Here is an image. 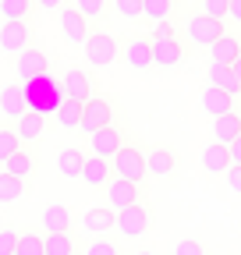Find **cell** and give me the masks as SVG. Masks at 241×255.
<instances>
[{"mask_svg":"<svg viewBox=\"0 0 241 255\" xmlns=\"http://www.w3.org/2000/svg\"><path fill=\"white\" fill-rule=\"evenodd\" d=\"M14 71H18V78H21V82H32V78H39V75H46V71H50V57H46L43 50H36V46H28V50H21V53H18Z\"/></svg>","mask_w":241,"mask_h":255,"instance_id":"8","label":"cell"},{"mask_svg":"<svg viewBox=\"0 0 241 255\" xmlns=\"http://www.w3.org/2000/svg\"><path fill=\"white\" fill-rule=\"evenodd\" d=\"M107 124H114V107H110V100H103V96H93V100L82 107L78 131L93 135V131H100V128H107Z\"/></svg>","mask_w":241,"mask_h":255,"instance_id":"4","label":"cell"},{"mask_svg":"<svg viewBox=\"0 0 241 255\" xmlns=\"http://www.w3.org/2000/svg\"><path fill=\"white\" fill-rule=\"evenodd\" d=\"M82 227L93 234V238H103L107 231H114V227H117V213H114L110 206H93V209H85Z\"/></svg>","mask_w":241,"mask_h":255,"instance_id":"14","label":"cell"},{"mask_svg":"<svg viewBox=\"0 0 241 255\" xmlns=\"http://www.w3.org/2000/svg\"><path fill=\"white\" fill-rule=\"evenodd\" d=\"M124 64L131 71H149V68H153V39H149V36L128 39L124 43Z\"/></svg>","mask_w":241,"mask_h":255,"instance_id":"12","label":"cell"},{"mask_svg":"<svg viewBox=\"0 0 241 255\" xmlns=\"http://www.w3.org/2000/svg\"><path fill=\"white\" fill-rule=\"evenodd\" d=\"M85 255H120V248L114 241H107V234H103V238H93L85 245Z\"/></svg>","mask_w":241,"mask_h":255,"instance_id":"35","label":"cell"},{"mask_svg":"<svg viewBox=\"0 0 241 255\" xmlns=\"http://www.w3.org/2000/svg\"><path fill=\"white\" fill-rule=\"evenodd\" d=\"M18 149H21V138L14 131V124H0V167H4V159Z\"/></svg>","mask_w":241,"mask_h":255,"instance_id":"33","label":"cell"},{"mask_svg":"<svg viewBox=\"0 0 241 255\" xmlns=\"http://www.w3.org/2000/svg\"><path fill=\"white\" fill-rule=\"evenodd\" d=\"M36 7H43V11H60V7H64V0H36Z\"/></svg>","mask_w":241,"mask_h":255,"instance_id":"42","label":"cell"},{"mask_svg":"<svg viewBox=\"0 0 241 255\" xmlns=\"http://www.w3.org/2000/svg\"><path fill=\"white\" fill-rule=\"evenodd\" d=\"M71 7H75L78 14H85L89 21L107 18V0H71Z\"/></svg>","mask_w":241,"mask_h":255,"instance_id":"34","label":"cell"},{"mask_svg":"<svg viewBox=\"0 0 241 255\" xmlns=\"http://www.w3.org/2000/svg\"><path fill=\"white\" fill-rule=\"evenodd\" d=\"M36 11V0H0V18L4 21H28Z\"/></svg>","mask_w":241,"mask_h":255,"instance_id":"28","label":"cell"},{"mask_svg":"<svg viewBox=\"0 0 241 255\" xmlns=\"http://www.w3.org/2000/svg\"><path fill=\"white\" fill-rule=\"evenodd\" d=\"M117 231L124 234V238H142V234L149 231V209H145L142 202L120 209V213H117Z\"/></svg>","mask_w":241,"mask_h":255,"instance_id":"9","label":"cell"},{"mask_svg":"<svg viewBox=\"0 0 241 255\" xmlns=\"http://www.w3.org/2000/svg\"><path fill=\"white\" fill-rule=\"evenodd\" d=\"M167 36H177V32H174V25H170V21H156V28H153V39H167Z\"/></svg>","mask_w":241,"mask_h":255,"instance_id":"41","label":"cell"},{"mask_svg":"<svg viewBox=\"0 0 241 255\" xmlns=\"http://www.w3.org/2000/svg\"><path fill=\"white\" fill-rule=\"evenodd\" d=\"M43 231H71V209L64 202H53L43 209Z\"/></svg>","mask_w":241,"mask_h":255,"instance_id":"24","label":"cell"},{"mask_svg":"<svg viewBox=\"0 0 241 255\" xmlns=\"http://www.w3.org/2000/svg\"><path fill=\"white\" fill-rule=\"evenodd\" d=\"M14 124V131H18V138H21V145L25 142H36V138H43V131H46V117L39 114V110H25L18 121H11Z\"/></svg>","mask_w":241,"mask_h":255,"instance_id":"15","label":"cell"},{"mask_svg":"<svg viewBox=\"0 0 241 255\" xmlns=\"http://www.w3.org/2000/svg\"><path fill=\"white\" fill-rule=\"evenodd\" d=\"M227 11H231V0H202V11L199 14H206V18H227Z\"/></svg>","mask_w":241,"mask_h":255,"instance_id":"36","label":"cell"},{"mask_svg":"<svg viewBox=\"0 0 241 255\" xmlns=\"http://www.w3.org/2000/svg\"><path fill=\"white\" fill-rule=\"evenodd\" d=\"M110 167H114V177H124V181H135V184H142L145 177H149V167H145V152L138 149V145H120L117 152H114V159H110Z\"/></svg>","mask_w":241,"mask_h":255,"instance_id":"1","label":"cell"},{"mask_svg":"<svg viewBox=\"0 0 241 255\" xmlns=\"http://www.w3.org/2000/svg\"><path fill=\"white\" fill-rule=\"evenodd\" d=\"M209 82H213V85H220V89H227L231 96H234V92H241V82H238L234 68H231V64H220V60H213V64H209Z\"/></svg>","mask_w":241,"mask_h":255,"instance_id":"25","label":"cell"},{"mask_svg":"<svg viewBox=\"0 0 241 255\" xmlns=\"http://www.w3.org/2000/svg\"><path fill=\"white\" fill-rule=\"evenodd\" d=\"M145 167L153 177H170L177 170V156L167 149V145H156V149H149L145 152Z\"/></svg>","mask_w":241,"mask_h":255,"instance_id":"19","label":"cell"},{"mask_svg":"<svg viewBox=\"0 0 241 255\" xmlns=\"http://www.w3.org/2000/svg\"><path fill=\"white\" fill-rule=\"evenodd\" d=\"M231 159H234V163H241V135L231 142Z\"/></svg>","mask_w":241,"mask_h":255,"instance_id":"44","label":"cell"},{"mask_svg":"<svg viewBox=\"0 0 241 255\" xmlns=\"http://www.w3.org/2000/svg\"><path fill=\"white\" fill-rule=\"evenodd\" d=\"M0 170H7V174H14V177H21V181H25L28 174L36 170V156H32V152H28V149L21 145L18 152H11V156L4 159V167H0Z\"/></svg>","mask_w":241,"mask_h":255,"instance_id":"22","label":"cell"},{"mask_svg":"<svg viewBox=\"0 0 241 255\" xmlns=\"http://www.w3.org/2000/svg\"><path fill=\"white\" fill-rule=\"evenodd\" d=\"M25 195V181L21 177H14V174H7V170H0V202H18Z\"/></svg>","mask_w":241,"mask_h":255,"instance_id":"31","label":"cell"},{"mask_svg":"<svg viewBox=\"0 0 241 255\" xmlns=\"http://www.w3.org/2000/svg\"><path fill=\"white\" fill-rule=\"evenodd\" d=\"M153 39V36H149ZM185 60V43L177 36H167V39H153V64L156 68H177Z\"/></svg>","mask_w":241,"mask_h":255,"instance_id":"11","label":"cell"},{"mask_svg":"<svg viewBox=\"0 0 241 255\" xmlns=\"http://www.w3.org/2000/svg\"><path fill=\"white\" fill-rule=\"evenodd\" d=\"M224 21L220 18H206V14H192L188 18V28H185V36L192 39V46H213L220 36H224Z\"/></svg>","mask_w":241,"mask_h":255,"instance_id":"3","label":"cell"},{"mask_svg":"<svg viewBox=\"0 0 241 255\" xmlns=\"http://www.w3.org/2000/svg\"><path fill=\"white\" fill-rule=\"evenodd\" d=\"M117 53H120V43H117V36H110V32H93V36L85 39V60L96 64V68L114 64Z\"/></svg>","mask_w":241,"mask_h":255,"instance_id":"2","label":"cell"},{"mask_svg":"<svg viewBox=\"0 0 241 255\" xmlns=\"http://www.w3.org/2000/svg\"><path fill=\"white\" fill-rule=\"evenodd\" d=\"M213 135H217V142L231 145V142L241 135V114H238V110H227V114H220V117L213 121Z\"/></svg>","mask_w":241,"mask_h":255,"instance_id":"21","label":"cell"},{"mask_svg":"<svg viewBox=\"0 0 241 255\" xmlns=\"http://www.w3.org/2000/svg\"><path fill=\"white\" fill-rule=\"evenodd\" d=\"M32 46V28L28 21H4L0 25V53H21Z\"/></svg>","mask_w":241,"mask_h":255,"instance_id":"7","label":"cell"},{"mask_svg":"<svg viewBox=\"0 0 241 255\" xmlns=\"http://www.w3.org/2000/svg\"><path fill=\"white\" fill-rule=\"evenodd\" d=\"M60 89H64L68 100H78V103H89V100L96 96V82H93V75L82 71V68H68L64 78H60Z\"/></svg>","mask_w":241,"mask_h":255,"instance_id":"5","label":"cell"},{"mask_svg":"<svg viewBox=\"0 0 241 255\" xmlns=\"http://www.w3.org/2000/svg\"><path fill=\"white\" fill-rule=\"evenodd\" d=\"M82 167H85V152L82 149H75V145H68V149H60V156H57V170L64 174V177H82Z\"/></svg>","mask_w":241,"mask_h":255,"instance_id":"23","label":"cell"},{"mask_svg":"<svg viewBox=\"0 0 241 255\" xmlns=\"http://www.w3.org/2000/svg\"><path fill=\"white\" fill-rule=\"evenodd\" d=\"M25 110H28V100H25L21 85H4V89H0V114H4V117L18 121Z\"/></svg>","mask_w":241,"mask_h":255,"instance_id":"20","label":"cell"},{"mask_svg":"<svg viewBox=\"0 0 241 255\" xmlns=\"http://www.w3.org/2000/svg\"><path fill=\"white\" fill-rule=\"evenodd\" d=\"M174 255H206V248H202L199 241L185 238V241H177V245H174Z\"/></svg>","mask_w":241,"mask_h":255,"instance_id":"39","label":"cell"},{"mask_svg":"<svg viewBox=\"0 0 241 255\" xmlns=\"http://www.w3.org/2000/svg\"><path fill=\"white\" fill-rule=\"evenodd\" d=\"M135 255H153V252H135Z\"/></svg>","mask_w":241,"mask_h":255,"instance_id":"46","label":"cell"},{"mask_svg":"<svg viewBox=\"0 0 241 255\" xmlns=\"http://www.w3.org/2000/svg\"><path fill=\"white\" fill-rule=\"evenodd\" d=\"M82 107H85V103L68 100V96H64V103L53 110V114H57V124H60V128H68V131H75V128L82 124Z\"/></svg>","mask_w":241,"mask_h":255,"instance_id":"29","label":"cell"},{"mask_svg":"<svg viewBox=\"0 0 241 255\" xmlns=\"http://www.w3.org/2000/svg\"><path fill=\"white\" fill-rule=\"evenodd\" d=\"M46 255H78L71 231H46Z\"/></svg>","mask_w":241,"mask_h":255,"instance_id":"26","label":"cell"},{"mask_svg":"<svg viewBox=\"0 0 241 255\" xmlns=\"http://www.w3.org/2000/svg\"><path fill=\"white\" fill-rule=\"evenodd\" d=\"M89 145H93V156H100V159H114V152L124 145V135H120V128H117V124H107V128H100V131L89 135Z\"/></svg>","mask_w":241,"mask_h":255,"instance_id":"10","label":"cell"},{"mask_svg":"<svg viewBox=\"0 0 241 255\" xmlns=\"http://www.w3.org/2000/svg\"><path fill=\"white\" fill-rule=\"evenodd\" d=\"M14 255H46V234H39V231H21Z\"/></svg>","mask_w":241,"mask_h":255,"instance_id":"30","label":"cell"},{"mask_svg":"<svg viewBox=\"0 0 241 255\" xmlns=\"http://www.w3.org/2000/svg\"><path fill=\"white\" fill-rule=\"evenodd\" d=\"M231 68H234V75H238V82H241V57H238V60L231 64Z\"/></svg>","mask_w":241,"mask_h":255,"instance_id":"45","label":"cell"},{"mask_svg":"<svg viewBox=\"0 0 241 255\" xmlns=\"http://www.w3.org/2000/svg\"><path fill=\"white\" fill-rule=\"evenodd\" d=\"M14 248H18V231L0 227V255H14Z\"/></svg>","mask_w":241,"mask_h":255,"instance_id":"38","label":"cell"},{"mask_svg":"<svg viewBox=\"0 0 241 255\" xmlns=\"http://www.w3.org/2000/svg\"><path fill=\"white\" fill-rule=\"evenodd\" d=\"M227 18H234V21L241 25V0H231V11H227Z\"/></svg>","mask_w":241,"mask_h":255,"instance_id":"43","label":"cell"},{"mask_svg":"<svg viewBox=\"0 0 241 255\" xmlns=\"http://www.w3.org/2000/svg\"><path fill=\"white\" fill-rule=\"evenodd\" d=\"M114 177V167L110 159H100V156H85V167H82V181L89 188H107Z\"/></svg>","mask_w":241,"mask_h":255,"instance_id":"17","label":"cell"},{"mask_svg":"<svg viewBox=\"0 0 241 255\" xmlns=\"http://www.w3.org/2000/svg\"><path fill=\"white\" fill-rule=\"evenodd\" d=\"M231 163H234V159H231V145L213 142V145L202 149V170H206V174H227Z\"/></svg>","mask_w":241,"mask_h":255,"instance_id":"16","label":"cell"},{"mask_svg":"<svg viewBox=\"0 0 241 255\" xmlns=\"http://www.w3.org/2000/svg\"><path fill=\"white\" fill-rule=\"evenodd\" d=\"M202 110L206 114H213V117H220V114H227V110H234V96L227 92V89H220V85H213L209 82V89H202Z\"/></svg>","mask_w":241,"mask_h":255,"instance_id":"18","label":"cell"},{"mask_svg":"<svg viewBox=\"0 0 241 255\" xmlns=\"http://www.w3.org/2000/svg\"><path fill=\"white\" fill-rule=\"evenodd\" d=\"M60 32H64L68 43H82V46H85L89 36H93V32H89V18L78 14L75 7H60Z\"/></svg>","mask_w":241,"mask_h":255,"instance_id":"13","label":"cell"},{"mask_svg":"<svg viewBox=\"0 0 241 255\" xmlns=\"http://www.w3.org/2000/svg\"><path fill=\"white\" fill-rule=\"evenodd\" d=\"M209 50H213V60H220V64H234L241 57V43H238V36H231V32H224Z\"/></svg>","mask_w":241,"mask_h":255,"instance_id":"27","label":"cell"},{"mask_svg":"<svg viewBox=\"0 0 241 255\" xmlns=\"http://www.w3.org/2000/svg\"><path fill=\"white\" fill-rule=\"evenodd\" d=\"M224 177H227V188L241 195V163H231V170H227Z\"/></svg>","mask_w":241,"mask_h":255,"instance_id":"40","label":"cell"},{"mask_svg":"<svg viewBox=\"0 0 241 255\" xmlns=\"http://www.w3.org/2000/svg\"><path fill=\"white\" fill-rule=\"evenodd\" d=\"M174 0H145L142 4V18H149V21H170V14H174Z\"/></svg>","mask_w":241,"mask_h":255,"instance_id":"32","label":"cell"},{"mask_svg":"<svg viewBox=\"0 0 241 255\" xmlns=\"http://www.w3.org/2000/svg\"><path fill=\"white\" fill-rule=\"evenodd\" d=\"M107 202H110L114 213H120V209L142 202V184L124 181V177H110V184H107Z\"/></svg>","mask_w":241,"mask_h":255,"instance_id":"6","label":"cell"},{"mask_svg":"<svg viewBox=\"0 0 241 255\" xmlns=\"http://www.w3.org/2000/svg\"><path fill=\"white\" fill-rule=\"evenodd\" d=\"M142 4L145 0H114V7L120 18H142Z\"/></svg>","mask_w":241,"mask_h":255,"instance_id":"37","label":"cell"}]
</instances>
